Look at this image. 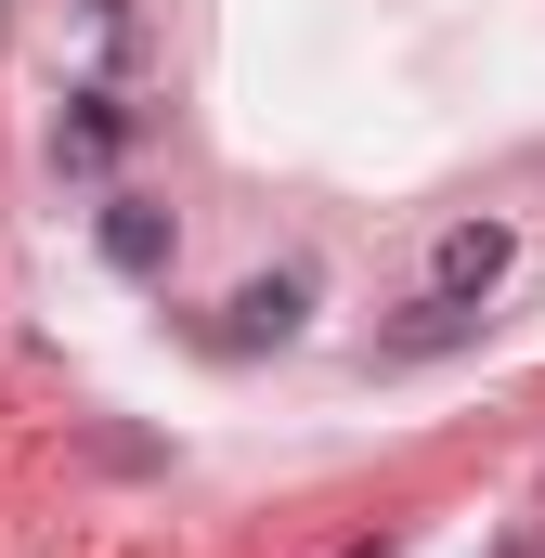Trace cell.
<instances>
[{
  "instance_id": "3957f363",
  "label": "cell",
  "mask_w": 545,
  "mask_h": 558,
  "mask_svg": "<svg viewBox=\"0 0 545 558\" xmlns=\"http://www.w3.org/2000/svg\"><path fill=\"white\" fill-rule=\"evenodd\" d=\"M299 325H312V274H299V260H272V274H247L234 299H221L208 351H221V364H247V351H286Z\"/></svg>"
},
{
  "instance_id": "8992f818",
  "label": "cell",
  "mask_w": 545,
  "mask_h": 558,
  "mask_svg": "<svg viewBox=\"0 0 545 558\" xmlns=\"http://www.w3.org/2000/svg\"><path fill=\"white\" fill-rule=\"evenodd\" d=\"M481 338V299H415L403 325L377 338V364H441V351H468Z\"/></svg>"
},
{
  "instance_id": "7a4b0ae2",
  "label": "cell",
  "mask_w": 545,
  "mask_h": 558,
  "mask_svg": "<svg viewBox=\"0 0 545 558\" xmlns=\"http://www.w3.org/2000/svg\"><path fill=\"white\" fill-rule=\"evenodd\" d=\"M92 247H105V274H118V286H169V260H182V208L118 182V195L92 208Z\"/></svg>"
},
{
  "instance_id": "6da1fadb",
  "label": "cell",
  "mask_w": 545,
  "mask_h": 558,
  "mask_svg": "<svg viewBox=\"0 0 545 558\" xmlns=\"http://www.w3.org/2000/svg\"><path fill=\"white\" fill-rule=\"evenodd\" d=\"M131 143H143V105H131V92H105V78H65V118H52V169H65V182H105Z\"/></svg>"
},
{
  "instance_id": "5b68a950",
  "label": "cell",
  "mask_w": 545,
  "mask_h": 558,
  "mask_svg": "<svg viewBox=\"0 0 545 558\" xmlns=\"http://www.w3.org/2000/svg\"><path fill=\"white\" fill-rule=\"evenodd\" d=\"M65 39H78V78L131 92V65H143V0H65Z\"/></svg>"
},
{
  "instance_id": "277c9868",
  "label": "cell",
  "mask_w": 545,
  "mask_h": 558,
  "mask_svg": "<svg viewBox=\"0 0 545 558\" xmlns=\"http://www.w3.org/2000/svg\"><path fill=\"white\" fill-rule=\"evenodd\" d=\"M520 274V234L494 221V208H468V221H441L428 234V299H481L494 312V286Z\"/></svg>"
}]
</instances>
